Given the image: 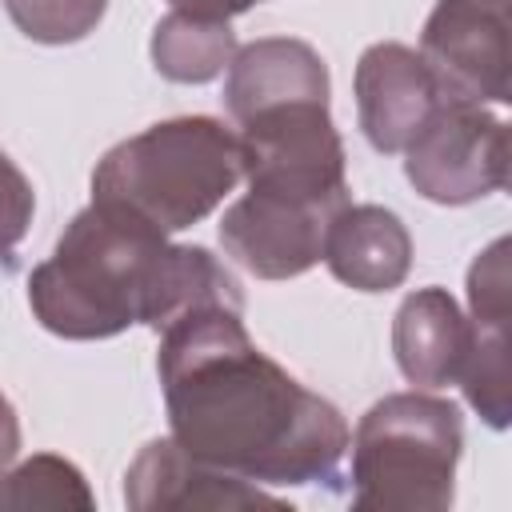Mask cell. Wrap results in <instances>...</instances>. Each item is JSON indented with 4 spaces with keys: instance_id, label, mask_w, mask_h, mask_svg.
Returning <instances> with one entry per match:
<instances>
[{
    "instance_id": "cell-13",
    "label": "cell",
    "mask_w": 512,
    "mask_h": 512,
    "mask_svg": "<svg viewBox=\"0 0 512 512\" xmlns=\"http://www.w3.org/2000/svg\"><path fill=\"white\" fill-rule=\"evenodd\" d=\"M304 96L328 100V68L312 44L292 36H264L236 48L224 80V108L232 120Z\"/></svg>"
},
{
    "instance_id": "cell-14",
    "label": "cell",
    "mask_w": 512,
    "mask_h": 512,
    "mask_svg": "<svg viewBox=\"0 0 512 512\" xmlns=\"http://www.w3.org/2000/svg\"><path fill=\"white\" fill-rule=\"evenodd\" d=\"M392 352L416 388H444L460 380L468 356V316L444 288H416L392 320Z\"/></svg>"
},
{
    "instance_id": "cell-20",
    "label": "cell",
    "mask_w": 512,
    "mask_h": 512,
    "mask_svg": "<svg viewBox=\"0 0 512 512\" xmlns=\"http://www.w3.org/2000/svg\"><path fill=\"white\" fill-rule=\"evenodd\" d=\"M260 0H172V8L180 12H196V16H216V20H232L240 12H248Z\"/></svg>"
},
{
    "instance_id": "cell-2",
    "label": "cell",
    "mask_w": 512,
    "mask_h": 512,
    "mask_svg": "<svg viewBox=\"0 0 512 512\" xmlns=\"http://www.w3.org/2000/svg\"><path fill=\"white\" fill-rule=\"evenodd\" d=\"M244 304L232 272L196 244L88 204L72 216L52 256L28 276L36 320L64 340H108L132 324L160 332L196 304Z\"/></svg>"
},
{
    "instance_id": "cell-16",
    "label": "cell",
    "mask_w": 512,
    "mask_h": 512,
    "mask_svg": "<svg viewBox=\"0 0 512 512\" xmlns=\"http://www.w3.org/2000/svg\"><path fill=\"white\" fill-rule=\"evenodd\" d=\"M84 472L52 452L28 456L0 472V508H92Z\"/></svg>"
},
{
    "instance_id": "cell-4",
    "label": "cell",
    "mask_w": 512,
    "mask_h": 512,
    "mask_svg": "<svg viewBox=\"0 0 512 512\" xmlns=\"http://www.w3.org/2000/svg\"><path fill=\"white\" fill-rule=\"evenodd\" d=\"M348 448L356 508L440 512L452 504L464 424L452 400L392 392L360 416Z\"/></svg>"
},
{
    "instance_id": "cell-9",
    "label": "cell",
    "mask_w": 512,
    "mask_h": 512,
    "mask_svg": "<svg viewBox=\"0 0 512 512\" xmlns=\"http://www.w3.org/2000/svg\"><path fill=\"white\" fill-rule=\"evenodd\" d=\"M460 384L488 428H508V236H496L468 268V356Z\"/></svg>"
},
{
    "instance_id": "cell-12",
    "label": "cell",
    "mask_w": 512,
    "mask_h": 512,
    "mask_svg": "<svg viewBox=\"0 0 512 512\" xmlns=\"http://www.w3.org/2000/svg\"><path fill=\"white\" fill-rule=\"evenodd\" d=\"M320 260L356 292H388L412 268V236L404 220L380 204H344L324 228Z\"/></svg>"
},
{
    "instance_id": "cell-6",
    "label": "cell",
    "mask_w": 512,
    "mask_h": 512,
    "mask_svg": "<svg viewBox=\"0 0 512 512\" xmlns=\"http://www.w3.org/2000/svg\"><path fill=\"white\" fill-rule=\"evenodd\" d=\"M404 176L432 204H472L508 184V124L488 104L440 96L404 144Z\"/></svg>"
},
{
    "instance_id": "cell-17",
    "label": "cell",
    "mask_w": 512,
    "mask_h": 512,
    "mask_svg": "<svg viewBox=\"0 0 512 512\" xmlns=\"http://www.w3.org/2000/svg\"><path fill=\"white\" fill-rule=\"evenodd\" d=\"M4 8L28 40L76 44L100 24L108 0H4Z\"/></svg>"
},
{
    "instance_id": "cell-5",
    "label": "cell",
    "mask_w": 512,
    "mask_h": 512,
    "mask_svg": "<svg viewBox=\"0 0 512 512\" xmlns=\"http://www.w3.org/2000/svg\"><path fill=\"white\" fill-rule=\"evenodd\" d=\"M248 192L336 212L348 204L344 144L328 100H284L236 120Z\"/></svg>"
},
{
    "instance_id": "cell-1",
    "label": "cell",
    "mask_w": 512,
    "mask_h": 512,
    "mask_svg": "<svg viewBox=\"0 0 512 512\" xmlns=\"http://www.w3.org/2000/svg\"><path fill=\"white\" fill-rule=\"evenodd\" d=\"M156 336L168 428L188 456L260 488L336 484L348 452L340 408L252 344L244 304H196Z\"/></svg>"
},
{
    "instance_id": "cell-11",
    "label": "cell",
    "mask_w": 512,
    "mask_h": 512,
    "mask_svg": "<svg viewBox=\"0 0 512 512\" xmlns=\"http://www.w3.org/2000/svg\"><path fill=\"white\" fill-rule=\"evenodd\" d=\"M124 504L136 512H164V508H256L272 504L284 508L280 496L268 488L228 476L196 456H188L172 436L152 440L124 472Z\"/></svg>"
},
{
    "instance_id": "cell-10",
    "label": "cell",
    "mask_w": 512,
    "mask_h": 512,
    "mask_svg": "<svg viewBox=\"0 0 512 512\" xmlns=\"http://www.w3.org/2000/svg\"><path fill=\"white\" fill-rule=\"evenodd\" d=\"M444 88L428 60L408 44H372L356 64V112L376 152H404Z\"/></svg>"
},
{
    "instance_id": "cell-19",
    "label": "cell",
    "mask_w": 512,
    "mask_h": 512,
    "mask_svg": "<svg viewBox=\"0 0 512 512\" xmlns=\"http://www.w3.org/2000/svg\"><path fill=\"white\" fill-rule=\"evenodd\" d=\"M20 452V420H16V408L8 404V396L0 392V472L16 460Z\"/></svg>"
},
{
    "instance_id": "cell-18",
    "label": "cell",
    "mask_w": 512,
    "mask_h": 512,
    "mask_svg": "<svg viewBox=\"0 0 512 512\" xmlns=\"http://www.w3.org/2000/svg\"><path fill=\"white\" fill-rule=\"evenodd\" d=\"M32 212H36V192H32L28 176L0 148V256L24 240Z\"/></svg>"
},
{
    "instance_id": "cell-15",
    "label": "cell",
    "mask_w": 512,
    "mask_h": 512,
    "mask_svg": "<svg viewBox=\"0 0 512 512\" xmlns=\"http://www.w3.org/2000/svg\"><path fill=\"white\" fill-rule=\"evenodd\" d=\"M236 56V36L228 20L196 16L172 8L152 32V64L164 80L176 84H208Z\"/></svg>"
},
{
    "instance_id": "cell-3",
    "label": "cell",
    "mask_w": 512,
    "mask_h": 512,
    "mask_svg": "<svg viewBox=\"0 0 512 512\" xmlns=\"http://www.w3.org/2000/svg\"><path fill=\"white\" fill-rule=\"evenodd\" d=\"M240 176L244 164L232 128L212 116H176L104 152L92 172V204L172 236L224 204Z\"/></svg>"
},
{
    "instance_id": "cell-7",
    "label": "cell",
    "mask_w": 512,
    "mask_h": 512,
    "mask_svg": "<svg viewBox=\"0 0 512 512\" xmlns=\"http://www.w3.org/2000/svg\"><path fill=\"white\" fill-rule=\"evenodd\" d=\"M420 56L448 96L508 104V0H440L424 24Z\"/></svg>"
},
{
    "instance_id": "cell-8",
    "label": "cell",
    "mask_w": 512,
    "mask_h": 512,
    "mask_svg": "<svg viewBox=\"0 0 512 512\" xmlns=\"http://www.w3.org/2000/svg\"><path fill=\"white\" fill-rule=\"evenodd\" d=\"M332 216L336 212L244 192L220 216V244L252 276L288 280L308 272L320 260L324 228Z\"/></svg>"
}]
</instances>
